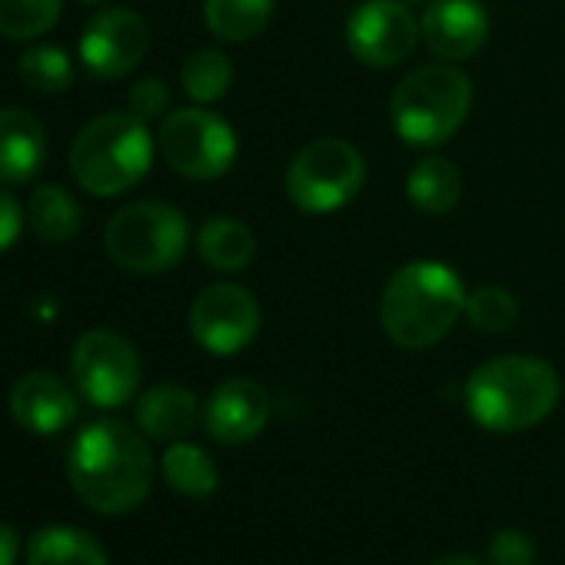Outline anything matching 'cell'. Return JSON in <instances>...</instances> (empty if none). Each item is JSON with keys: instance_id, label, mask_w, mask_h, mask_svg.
I'll return each mask as SVG.
<instances>
[{"instance_id": "obj_1", "label": "cell", "mask_w": 565, "mask_h": 565, "mask_svg": "<svg viewBox=\"0 0 565 565\" xmlns=\"http://www.w3.org/2000/svg\"><path fill=\"white\" fill-rule=\"evenodd\" d=\"M153 452L124 419L84 426L67 452V479L77 499L100 515H124L147 502L153 489Z\"/></svg>"}, {"instance_id": "obj_2", "label": "cell", "mask_w": 565, "mask_h": 565, "mask_svg": "<svg viewBox=\"0 0 565 565\" xmlns=\"http://www.w3.org/2000/svg\"><path fill=\"white\" fill-rule=\"evenodd\" d=\"M462 276L439 259H413L399 266L383 287L380 323L403 350H429L443 343L466 310Z\"/></svg>"}, {"instance_id": "obj_3", "label": "cell", "mask_w": 565, "mask_h": 565, "mask_svg": "<svg viewBox=\"0 0 565 565\" xmlns=\"http://www.w3.org/2000/svg\"><path fill=\"white\" fill-rule=\"evenodd\" d=\"M562 396L552 363L525 353L486 360L466 380V413L486 433H522L539 426Z\"/></svg>"}, {"instance_id": "obj_4", "label": "cell", "mask_w": 565, "mask_h": 565, "mask_svg": "<svg viewBox=\"0 0 565 565\" xmlns=\"http://www.w3.org/2000/svg\"><path fill=\"white\" fill-rule=\"evenodd\" d=\"M153 163L150 127L130 110L94 117L71 147V173L90 196H120L134 190Z\"/></svg>"}, {"instance_id": "obj_5", "label": "cell", "mask_w": 565, "mask_h": 565, "mask_svg": "<svg viewBox=\"0 0 565 565\" xmlns=\"http://www.w3.org/2000/svg\"><path fill=\"white\" fill-rule=\"evenodd\" d=\"M472 84L456 64H426L406 74L390 94V120L403 143L439 147L466 124Z\"/></svg>"}, {"instance_id": "obj_6", "label": "cell", "mask_w": 565, "mask_h": 565, "mask_svg": "<svg viewBox=\"0 0 565 565\" xmlns=\"http://www.w3.org/2000/svg\"><path fill=\"white\" fill-rule=\"evenodd\" d=\"M107 256L140 276H157L173 269L190 246V223L183 210L163 200H137L117 210L104 230Z\"/></svg>"}, {"instance_id": "obj_7", "label": "cell", "mask_w": 565, "mask_h": 565, "mask_svg": "<svg viewBox=\"0 0 565 565\" xmlns=\"http://www.w3.org/2000/svg\"><path fill=\"white\" fill-rule=\"evenodd\" d=\"M366 183V157L343 137H317L303 143L282 177L287 196L297 210L323 216L343 210Z\"/></svg>"}, {"instance_id": "obj_8", "label": "cell", "mask_w": 565, "mask_h": 565, "mask_svg": "<svg viewBox=\"0 0 565 565\" xmlns=\"http://www.w3.org/2000/svg\"><path fill=\"white\" fill-rule=\"evenodd\" d=\"M157 150L173 173L186 180H216L236 163L239 143L236 130L220 114L196 104L163 117Z\"/></svg>"}, {"instance_id": "obj_9", "label": "cell", "mask_w": 565, "mask_h": 565, "mask_svg": "<svg viewBox=\"0 0 565 565\" xmlns=\"http://www.w3.org/2000/svg\"><path fill=\"white\" fill-rule=\"evenodd\" d=\"M71 380L90 406L120 409L140 390V353L114 330H87L71 350Z\"/></svg>"}, {"instance_id": "obj_10", "label": "cell", "mask_w": 565, "mask_h": 565, "mask_svg": "<svg viewBox=\"0 0 565 565\" xmlns=\"http://www.w3.org/2000/svg\"><path fill=\"white\" fill-rule=\"evenodd\" d=\"M259 333V303L239 282H210L190 307V337L210 356H236Z\"/></svg>"}, {"instance_id": "obj_11", "label": "cell", "mask_w": 565, "mask_h": 565, "mask_svg": "<svg viewBox=\"0 0 565 565\" xmlns=\"http://www.w3.org/2000/svg\"><path fill=\"white\" fill-rule=\"evenodd\" d=\"M419 41V21L403 0H363L347 21L350 54L376 71H390L409 61Z\"/></svg>"}, {"instance_id": "obj_12", "label": "cell", "mask_w": 565, "mask_h": 565, "mask_svg": "<svg viewBox=\"0 0 565 565\" xmlns=\"http://www.w3.org/2000/svg\"><path fill=\"white\" fill-rule=\"evenodd\" d=\"M81 64L94 81H120L150 51V28L137 11L104 8L81 34Z\"/></svg>"}, {"instance_id": "obj_13", "label": "cell", "mask_w": 565, "mask_h": 565, "mask_svg": "<svg viewBox=\"0 0 565 565\" xmlns=\"http://www.w3.org/2000/svg\"><path fill=\"white\" fill-rule=\"evenodd\" d=\"M419 34L433 57L459 64L476 57L489 41V14L479 0H429Z\"/></svg>"}, {"instance_id": "obj_14", "label": "cell", "mask_w": 565, "mask_h": 565, "mask_svg": "<svg viewBox=\"0 0 565 565\" xmlns=\"http://www.w3.org/2000/svg\"><path fill=\"white\" fill-rule=\"evenodd\" d=\"M269 423V396L259 383L233 376L213 386L203 403V426L210 439L223 446H243L256 439Z\"/></svg>"}, {"instance_id": "obj_15", "label": "cell", "mask_w": 565, "mask_h": 565, "mask_svg": "<svg viewBox=\"0 0 565 565\" xmlns=\"http://www.w3.org/2000/svg\"><path fill=\"white\" fill-rule=\"evenodd\" d=\"M11 416L18 426H24L34 436H54L61 429H67L77 419V393L71 390V383H64L54 373H24L14 386H11Z\"/></svg>"}, {"instance_id": "obj_16", "label": "cell", "mask_w": 565, "mask_h": 565, "mask_svg": "<svg viewBox=\"0 0 565 565\" xmlns=\"http://www.w3.org/2000/svg\"><path fill=\"white\" fill-rule=\"evenodd\" d=\"M47 160V130L24 107H0V183H28Z\"/></svg>"}, {"instance_id": "obj_17", "label": "cell", "mask_w": 565, "mask_h": 565, "mask_svg": "<svg viewBox=\"0 0 565 565\" xmlns=\"http://www.w3.org/2000/svg\"><path fill=\"white\" fill-rule=\"evenodd\" d=\"M200 403L186 386L160 383L137 399V426L147 439L157 443H180L200 423Z\"/></svg>"}, {"instance_id": "obj_18", "label": "cell", "mask_w": 565, "mask_h": 565, "mask_svg": "<svg viewBox=\"0 0 565 565\" xmlns=\"http://www.w3.org/2000/svg\"><path fill=\"white\" fill-rule=\"evenodd\" d=\"M196 253L213 273H243L256 256V236L243 220L216 213L200 226Z\"/></svg>"}, {"instance_id": "obj_19", "label": "cell", "mask_w": 565, "mask_h": 565, "mask_svg": "<svg viewBox=\"0 0 565 565\" xmlns=\"http://www.w3.org/2000/svg\"><path fill=\"white\" fill-rule=\"evenodd\" d=\"M406 196L426 216H446L462 196V177L446 157H423L406 173Z\"/></svg>"}, {"instance_id": "obj_20", "label": "cell", "mask_w": 565, "mask_h": 565, "mask_svg": "<svg viewBox=\"0 0 565 565\" xmlns=\"http://www.w3.org/2000/svg\"><path fill=\"white\" fill-rule=\"evenodd\" d=\"M28 565H110L97 535L74 525H44L28 542Z\"/></svg>"}, {"instance_id": "obj_21", "label": "cell", "mask_w": 565, "mask_h": 565, "mask_svg": "<svg viewBox=\"0 0 565 565\" xmlns=\"http://www.w3.org/2000/svg\"><path fill=\"white\" fill-rule=\"evenodd\" d=\"M276 11V0H203L206 31L223 44H246L259 38Z\"/></svg>"}, {"instance_id": "obj_22", "label": "cell", "mask_w": 565, "mask_h": 565, "mask_svg": "<svg viewBox=\"0 0 565 565\" xmlns=\"http://www.w3.org/2000/svg\"><path fill=\"white\" fill-rule=\"evenodd\" d=\"M160 469H163L167 486L173 492L186 495V499H206L220 486V476H216V466H213L210 452L193 446V443H186V439L167 446Z\"/></svg>"}, {"instance_id": "obj_23", "label": "cell", "mask_w": 565, "mask_h": 565, "mask_svg": "<svg viewBox=\"0 0 565 565\" xmlns=\"http://www.w3.org/2000/svg\"><path fill=\"white\" fill-rule=\"evenodd\" d=\"M28 220L44 243H67L81 233V203L57 183H44L31 193Z\"/></svg>"}, {"instance_id": "obj_24", "label": "cell", "mask_w": 565, "mask_h": 565, "mask_svg": "<svg viewBox=\"0 0 565 565\" xmlns=\"http://www.w3.org/2000/svg\"><path fill=\"white\" fill-rule=\"evenodd\" d=\"M180 87L200 107L223 100L230 94V87H233V64H230V57L223 51H213V47L193 51L183 61V67H180Z\"/></svg>"}, {"instance_id": "obj_25", "label": "cell", "mask_w": 565, "mask_h": 565, "mask_svg": "<svg viewBox=\"0 0 565 565\" xmlns=\"http://www.w3.org/2000/svg\"><path fill=\"white\" fill-rule=\"evenodd\" d=\"M64 0H0V38L38 41L61 21Z\"/></svg>"}, {"instance_id": "obj_26", "label": "cell", "mask_w": 565, "mask_h": 565, "mask_svg": "<svg viewBox=\"0 0 565 565\" xmlns=\"http://www.w3.org/2000/svg\"><path fill=\"white\" fill-rule=\"evenodd\" d=\"M462 317L469 320V327L476 333H486V337H502L509 333L515 323H519V303L509 290L502 287H476L466 294V310Z\"/></svg>"}, {"instance_id": "obj_27", "label": "cell", "mask_w": 565, "mask_h": 565, "mask_svg": "<svg viewBox=\"0 0 565 565\" xmlns=\"http://www.w3.org/2000/svg\"><path fill=\"white\" fill-rule=\"evenodd\" d=\"M18 77L24 81L28 90L38 94H61L74 84V64L67 57L64 47L57 44H38L31 47L21 64H18Z\"/></svg>"}, {"instance_id": "obj_28", "label": "cell", "mask_w": 565, "mask_h": 565, "mask_svg": "<svg viewBox=\"0 0 565 565\" xmlns=\"http://www.w3.org/2000/svg\"><path fill=\"white\" fill-rule=\"evenodd\" d=\"M167 107H170V87L160 77H143L127 94V110L134 117H140L143 124L160 120L167 114Z\"/></svg>"}, {"instance_id": "obj_29", "label": "cell", "mask_w": 565, "mask_h": 565, "mask_svg": "<svg viewBox=\"0 0 565 565\" xmlns=\"http://www.w3.org/2000/svg\"><path fill=\"white\" fill-rule=\"evenodd\" d=\"M492 565H532L535 562V542L522 529H499L489 542Z\"/></svg>"}, {"instance_id": "obj_30", "label": "cell", "mask_w": 565, "mask_h": 565, "mask_svg": "<svg viewBox=\"0 0 565 565\" xmlns=\"http://www.w3.org/2000/svg\"><path fill=\"white\" fill-rule=\"evenodd\" d=\"M24 206L11 190H0V253H8L24 230Z\"/></svg>"}, {"instance_id": "obj_31", "label": "cell", "mask_w": 565, "mask_h": 565, "mask_svg": "<svg viewBox=\"0 0 565 565\" xmlns=\"http://www.w3.org/2000/svg\"><path fill=\"white\" fill-rule=\"evenodd\" d=\"M21 555V532L0 519V565H14Z\"/></svg>"}, {"instance_id": "obj_32", "label": "cell", "mask_w": 565, "mask_h": 565, "mask_svg": "<svg viewBox=\"0 0 565 565\" xmlns=\"http://www.w3.org/2000/svg\"><path fill=\"white\" fill-rule=\"evenodd\" d=\"M433 565H482V562H476L472 555H462V552H449V555L436 558Z\"/></svg>"}, {"instance_id": "obj_33", "label": "cell", "mask_w": 565, "mask_h": 565, "mask_svg": "<svg viewBox=\"0 0 565 565\" xmlns=\"http://www.w3.org/2000/svg\"><path fill=\"white\" fill-rule=\"evenodd\" d=\"M81 4H104V0H81Z\"/></svg>"}]
</instances>
